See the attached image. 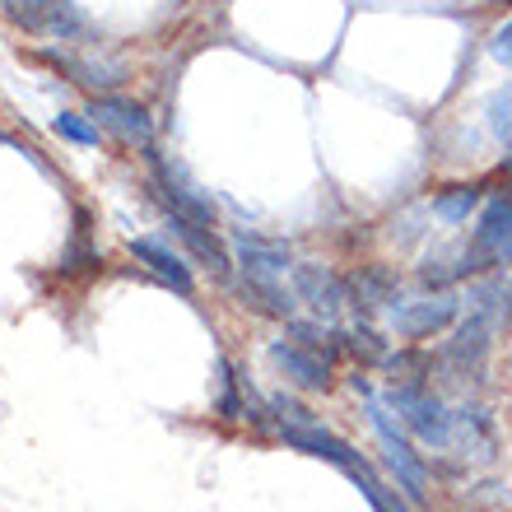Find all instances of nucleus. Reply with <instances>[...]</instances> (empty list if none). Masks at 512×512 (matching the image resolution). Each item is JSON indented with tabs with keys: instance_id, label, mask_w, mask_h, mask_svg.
Masks as SVG:
<instances>
[{
	"instance_id": "7",
	"label": "nucleus",
	"mask_w": 512,
	"mask_h": 512,
	"mask_svg": "<svg viewBox=\"0 0 512 512\" xmlns=\"http://www.w3.org/2000/svg\"><path fill=\"white\" fill-rule=\"evenodd\" d=\"M294 289H298V298L312 303L317 312H336V308L350 303V284L336 280V275L322 270V266H298L294 270Z\"/></svg>"
},
{
	"instance_id": "8",
	"label": "nucleus",
	"mask_w": 512,
	"mask_h": 512,
	"mask_svg": "<svg viewBox=\"0 0 512 512\" xmlns=\"http://www.w3.org/2000/svg\"><path fill=\"white\" fill-rule=\"evenodd\" d=\"M457 294H438V298H424V303H415V308H401L396 312V331L410 340L419 336H433V331H443L452 317H457Z\"/></svg>"
},
{
	"instance_id": "4",
	"label": "nucleus",
	"mask_w": 512,
	"mask_h": 512,
	"mask_svg": "<svg viewBox=\"0 0 512 512\" xmlns=\"http://www.w3.org/2000/svg\"><path fill=\"white\" fill-rule=\"evenodd\" d=\"M368 415H373V429H378L382 447H387V461H391V471H396V480H401L405 494L419 503L424 494H429V471H424V461L410 452V443H405L401 433L391 429V415L382 410L378 401H368Z\"/></svg>"
},
{
	"instance_id": "15",
	"label": "nucleus",
	"mask_w": 512,
	"mask_h": 512,
	"mask_svg": "<svg viewBox=\"0 0 512 512\" xmlns=\"http://www.w3.org/2000/svg\"><path fill=\"white\" fill-rule=\"evenodd\" d=\"M56 131L66 135V140H75V145H98V126H89L80 112H61V117H56Z\"/></svg>"
},
{
	"instance_id": "6",
	"label": "nucleus",
	"mask_w": 512,
	"mask_h": 512,
	"mask_svg": "<svg viewBox=\"0 0 512 512\" xmlns=\"http://www.w3.org/2000/svg\"><path fill=\"white\" fill-rule=\"evenodd\" d=\"M270 359H275V364L284 368V378H294L298 387H308V391L331 387V364H326V354L303 345V340H275V345H270Z\"/></svg>"
},
{
	"instance_id": "5",
	"label": "nucleus",
	"mask_w": 512,
	"mask_h": 512,
	"mask_svg": "<svg viewBox=\"0 0 512 512\" xmlns=\"http://www.w3.org/2000/svg\"><path fill=\"white\" fill-rule=\"evenodd\" d=\"M103 131H112L122 145H140V149H154V122L149 112L131 98H98L94 112H89Z\"/></svg>"
},
{
	"instance_id": "2",
	"label": "nucleus",
	"mask_w": 512,
	"mask_h": 512,
	"mask_svg": "<svg viewBox=\"0 0 512 512\" xmlns=\"http://www.w3.org/2000/svg\"><path fill=\"white\" fill-rule=\"evenodd\" d=\"M466 270H489V266H508L512 261V201H489L480 215L471 247L461 252Z\"/></svg>"
},
{
	"instance_id": "17",
	"label": "nucleus",
	"mask_w": 512,
	"mask_h": 512,
	"mask_svg": "<svg viewBox=\"0 0 512 512\" xmlns=\"http://www.w3.org/2000/svg\"><path fill=\"white\" fill-rule=\"evenodd\" d=\"M489 52H494V61L512 66V19H508L503 28H494V38H489Z\"/></svg>"
},
{
	"instance_id": "12",
	"label": "nucleus",
	"mask_w": 512,
	"mask_h": 512,
	"mask_svg": "<svg viewBox=\"0 0 512 512\" xmlns=\"http://www.w3.org/2000/svg\"><path fill=\"white\" fill-rule=\"evenodd\" d=\"M350 289H354V298H359L354 308H378V303H387V298L396 294V275L382 266H368L350 280Z\"/></svg>"
},
{
	"instance_id": "19",
	"label": "nucleus",
	"mask_w": 512,
	"mask_h": 512,
	"mask_svg": "<svg viewBox=\"0 0 512 512\" xmlns=\"http://www.w3.org/2000/svg\"><path fill=\"white\" fill-rule=\"evenodd\" d=\"M508 382H512V359H508Z\"/></svg>"
},
{
	"instance_id": "9",
	"label": "nucleus",
	"mask_w": 512,
	"mask_h": 512,
	"mask_svg": "<svg viewBox=\"0 0 512 512\" xmlns=\"http://www.w3.org/2000/svg\"><path fill=\"white\" fill-rule=\"evenodd\" d=\"M233 252H238L247 275H284L289 270V247L270 243V238H256V233H238Z\"/></svg>"
},
{
	"instance_id": "16",
	"label": "nucleus",
	"mask_w": 512,
	"mask_h": 512,
	"mask_svg": "<svg viewBox=\"0 0 512 512\" xmlns=\"http://www.w3.org/2000/svg\"><path fill=\"white\" fill-rule=\"evenodd\" d=\"M345 350L359 354V359H387V350H382V340L368 331V326H354V331H345Z\"/></svg>"
},
{
	"instance_id": "1",
	"label": "nucleus",
	"mask_w": 512,
	"mask_h": 512,
	"mask_svg": "<svg viewBox=\"0 0 512 512\" xmlns=\"http://www.w3.org/2000/svg\"><path fill=\"white\" fill-rule=\"evenodd\" d=\"M0 10L10 19L14 28H24V33H38V38H80L89 19H84L70 0H0Z\"/></svg>"
},
{
	"instance_id": "11",
	"label": "nucleus",
	"mask_w": 512,
	"mask_h": 512,
	"mask_svg": "<svg viewBox=\"0 0 512 512\" xmlns=\"http://www.w3.org/2000/svg\"><path fill=\"white\" fill-rule=\"evenodd\" d=\"M489 336H494V322H489V298H480V312H475L471 322L457 331V340H452V359L457 364H480L489 350Z\"/></svg>"
},
{
	"instance_id": "3",
	"label": "nucleus",
	"mask_w": 512,
	"mask_h": 512,
	"mask_svg": "<svg viewBox=\"0 0 512 512\" xmlns=\"http://www.w3.org/2000/svg\"><path fill=\"white\" fill-rule=\"evenodd\" d=\"M391 405H396V415L410 424V433H419L424 443H438L447 447L452 438V415L443 410V401L424 387H391Z\"/></svg>"
},
{
	"instance_id": "13",
	"label": "nucleus",
	"mask_w": 512,
	"mask_h": 512,
	"mask_svg": "<svg viewBox=\"0 0 512 512\" xmlns=\"http://www.w3.org/2000/svg\"><path fill=\"white\" fill-rule=\"evenodd\" d=\"M475 201H480V191L475 187H452V191H443V196L433 201V215L443 219V224H466L471 210H475Z\"/></svg>"
},
{
	"instance_id": "14",
	"label": "nucleus",
	"mask_w": 512,
	"mask_h": 512,
	"mask_svg": "<svg viewBox=\"0 0 512 512\" xmlns=\"http://www.w3.org/2000/svg\"><path fill=\"white\" fill-rule=\"evenodd\" d=\"M489 131L499 135L503 145H512V84L489 98Z\"/></svg>"
},
{
	"instance_id": "18",
	"label": "nucleus",
	"mask_w": 512,
	"mask_h": 512,
	"mask_svg": "<svg viewBox=\"0 0 512 512\" xmlns=\"http://www.w3.org/2000/svg\"><path fill=\"white\" fill-rule=\"evenodd\" d=\"M489 5H512V0H489Z\"/></svg>"
},
{
	"instance_id": "10",
	"label": "nucleus",
	"mask_w": 512,
	"mask_h": 512,
	"mask_svg": "<svg viewBox=\"0 0 512 512\" xmlns=\"http://www.w3.org/2000/svg\"><path fill=\"white\" fill-rule=\"evenodd\" d=\"M131 252H135V261H145L163 284H173L177 294H191V270L182 266V256H173L163 243H154V238H135Z\"/></svg>"
}]
</instances>
